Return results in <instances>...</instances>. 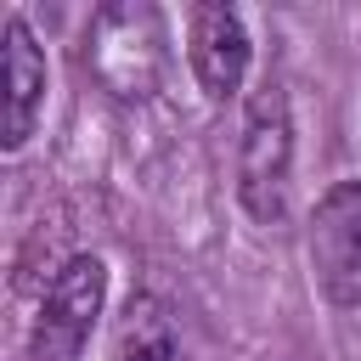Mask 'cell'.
Instances as JSON below:
<instances>
[{"mask_svg":"<svg viewBox=\"0 0 361 361\" xmlns=\"http://www.w3.org/2000/svg\"><path fill=\"white\" fill-rule=\"evenodd\" d=\"M85 62L113 96H152L164 73V28L147 6H107L85 34Z\"/></svg>","mask_w":361,"mask_h":361,"instance_id":"2","label":"cell"},{"mask_svg":"<svg viewBox=\"0 0 361 361\" xmlns=\"http://www.w3.org/2000/svg\"><path fill=\"white\" fill-rule=\"evenodd\" d=\"M288 169H293V124L288 96L276 79H265L243 118V152H237V197L254 220H282L288 209Z\"/></svg>","mask_w":361,"mask_h":361,"instance_id":"1","label":"cell"},{"mask_svg":"<svg viewBox=\"0 0 361 361\" xmlns=\"http://www.w3.org/2000/svg\"><path fill=\"white\" fill-rule=\"evenodd\" d=\"M102 293H107V265L96 254H73L56 271V282H51L39 316H34L28 361H79L85 338L102 316Z\"/></svg>","mask_w":361,"mask_h":361,"instance_id":"3","label":"cell"},{"mask_svg":"<svg viewBox=\"0 0 361 361\" xmlns=\"http://www.w3.org/2000/svg\"><path fill=\"white\" fill-rule=\"evenodd\" d=\"M124 361H169V350H164V344H158V350H141V344H135V350H124Z\"/></svg>","mask_w":361,"mask_h":361,"instance_id":"7","label":"cell"},{"mask_svg":"<svg viewBox=\"0 0 361 361\" xmlns=\"http://www.w3.org/2000/svg\"><path fill=\"white\" fill-rule=\"evenodd\" d=\"M310 271L333 305H361V180H338L310 214Z\"/></svg>","mask_w":361,"mask_h":361,"instance_id":"4","label":"cell"},{"mask_svg":"<svg viewBox=\"0 0 361 361\" xmlns=\"http://www.w3.org/2000/svg\"><path fill=\"white\" fill-rule=\"evenodd\" d=\"M6 118H0V141L6 147H23L34 135V118H39V102H45V56L28 34L23 17L6 23Z\"/></svg>","mask_w":361,"mask_h":361,"instance_id":"6","label":"cell"},{"mask_svg":"<svg viewBox=\"0 0 361 361\" xmlns=\"http://www.w3.org/2000/svg\"><path fill=\"white\" fill-rule=\"evenodd\" d=\"M186 56L192 73L209 96H231L248 73V28L231 6H197L192 11V34H186Z\"/></svg>","mask_w":361,"mask_h":361,"instance_id":"5","label":"cell"}]
</instances>
